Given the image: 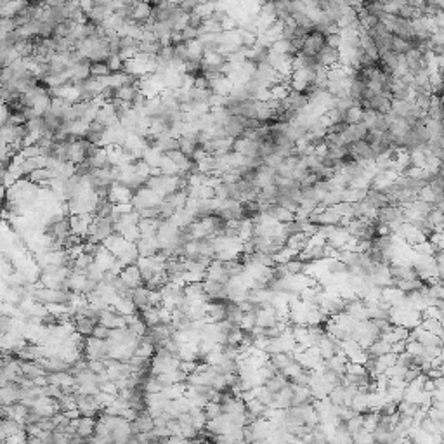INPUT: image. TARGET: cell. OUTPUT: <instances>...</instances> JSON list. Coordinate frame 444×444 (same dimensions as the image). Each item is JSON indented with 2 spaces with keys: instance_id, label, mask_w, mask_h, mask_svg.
Returning a JSON list of instances; mask_svg holds the SVG:
<instances>
[{
  "instance_id": "47",
  "label": "cell",
  "mask_w": 444,
  "mask_h": 444,
  "mask_svg": "<svg viewBox=\"0 0 444 444\" xmlns=\"http://www.w3.org/2000/svg\"><path fill=\"white\" fill-rule=\"evenodd\" d=\"M158 57H162L165 63L170 65L172 59L175 57V46H164V49H162V52L158 54Z\"/></svg>"
},
{
  "instance_id": "10",
  "label": "cell",
  "mask_w": 444,
  "mask_h": 444,
  "mask_svg": "<svg viewBox=\"0 0 444 444\" xmlns=\"http://www.w3.org/2000/svg\"><path fill=\"white\" fill-rule=\"evenodd\" d=\"M130 427H132V434L134 436H139V434H148L153 432L155 429V420L149 417L148 410L139 413V417L136 418L134 421H130Z\"/></svg>"
},
{
  "instance_id": "3",
  "label": "cell",
  "mask_w": 444,
  "mask_h": 444,
  "mask_svg": "<svg viewBox=\"0 0 444 444\" xmlns=\"http://www.w3.org/2000/svg\"><path fill=\"white\" fill-rule=\"evenodd\" d=\"M94 222V215L92 213H82V215H70V229L73 234H78L82 238L89 234L91 224Z\"/></svg>"
},
{
  "instance_id": "21",
  "label": "cell",
  "mask_w": 444,
  "mask_h": 444,
  "mask_svg": "<svg viewBox=\"0 0 444 444\" xmlns=\"http://www.w3.org/2000/svg\"><path fill=\"white\" fill-rule=\"evenodd\" d=\"M95 423H97V420H95V418H87V417L78 418V427H76V434L84 436L85 439H92V437L95 436Z\"/></svg>"
},
{
  "instance_id": "28",
  "label": "cell",
  "mask_w": 444,
  "mask_h": 444,
  "mask_svg": "<svg viewBox=\"0 0 444 444\" xmlns=\"http://www.w3.org/2000/svg\"><path fill=\"white\" fill-rule=\"evenodd\" d=\"M203 413H205L207 420H217V418L224 417V406L219 402H207Z\"/></svg>"
},
{
  "instance_id": "56",
  "label": "cell",
  "mask_w": 444,
  "mask_h": 444,
  "mask_svg": "<svg viewBox=\"0 0 444 444\" xmlns=\"http://www.w3.org/2000/svg\"><path fill=\"white\" fill-rule=\"evenodd\" d=\"M153 434H155L158 439H168V437L172 436L168 427H155V429H153Z\"/></svg>"
},
{
  "instance_id": "57",
  "label": "cell",
  "mask_w": 444,
  "mask_h": 444,
  "mask_svg": "<svg viewBox=\"0 0 444 444\" xmlns=\"http://www.w3.org/2000/svg\"><path fill=\"white\" fill-rule=\"evenodd\" d=\"M97 288H99V283H97V281L87 280V283H85V286H84V290H82V293H84V295H91V293H94Z\"/></svg>"
},
{
  "instance_id": "6",
  "label": "cell",
  "mask_w": 444,
  "mask_h": 444,
  "mask_svg": "<svg viewBox=\"0 0 444 444\" xmlns=\"http://www.w3.org/2000/svg\"><path fill=\"white\" fill-rule=\"evenodd\" d=\"M134 194L136 193L130 191L129 187L122 186V184H113L110 189V194H108V200L117 207V205H123V203H132Z\"/></svg>"
},
{
  "instance_id": "59",
  "label": "cell",
  "mask_w": 444,
  "mask_h": 444,
  "mask_svg": "<svg viewBox=\"0 0 444 444\" xmlns=\"http://www.w3.org/2000/svg\"><path fill=\"white\" fill-rule=\"evenodd\" d=\"M434 175H436L437 181L444 183V164H439V165H437V168L434 170Z\"/></svg>"
},
{
  "instance_id": "46",
  "label": "cell",
  "mask_w": 444,
  "mask_h": 444,
  "mask_svg": "<svg viewBox=\"0 0 444 444\" xmlns=\"http://www.w3.org/2000/svg\"><path fill=\"white\" fill-rule=\"evenodd\" d=\"M241 340H243V330H241V328H236V330H233L231 333L228 335V342H226V344H229V346H239Z\"/></svg>"
},
{
  "instance_id": "16",
  "label": "cell",
  "mask_w": 444,
  "mask_h": 444,
  "mask_svg": "<svg viewBox=\"0 0 444 444\" xmlns=\"http://www.w3.org/2000/svg\"><path fill=\"white\" fill-rule=\"evenodd\" d=\"M23 430H24V425L21 421L7 418V420H2V425H0V437H2V441H5V439H9V437L21 434Z\"/></svg>"
},
{
  "instance_id": "43",
  "label": "cell",
  "mask_w": 444,
  "mask_h": 444,
  "mask_svg": "<svg viewBox=\"0 0 444 444\" xmlns=\"http://www.w3.org/2000/svg\"><path fill=\"white\" fill-rule=\"evenodd\" d=\"M257 327V314L255 312H248V314L243 316V319H241V323H239V328L241 330H254V328Z\"/></svg>"
},
{
  "instance_id": "29",
  "label": "cell",
  "mask_w": 444,
  "mask_h": 444,
  "mask_svg": "<svg viewBox=\"0 0 444 444\" xmlns=\"http://www.w3.org/2000/svg\"><path fill=\"white\" fill-rule=\"evenodd\" d=\"M115 311L120 312L122 316H132V314H137V307L134 305V302L130 299H120L115 304Z\"/></svg>"
},
{
  "instance_id": "22",
  "label": "cell",
  "mask_w": 444,
  "mask_h": 444,
  "mask_svg": "<svg viewBox=\"0 0 444 444\" xmlns=\"http://www.w3.org/2000/svg\"><path fill=\"white\" fill-rule=\"evenodd\" d=\"M187 200H189L187 191H179V189L174 191V193H170V194H167V196L164 198V201H167V203H170L172 207H175V210L186 209Z\"/></svg>"
},
{
  "instance_id": "36",
  "label": "cell",
  "mask_w": 444,
  "mask_h": 444,
  "mask_svg": "<svg viewBox=\"0 0 444 444\" xmlns=\"http://www.w3.org/2000/svg\"><path fill=\"white\" fill-rule=\"evenodd\" d=\"M85 283H87V276H85V274L73 273L71 276H70V290H71L73 293H82Z\"/></svg>"
},
{
  "instance_id": "18",
  "label": "cell",
  "mask_w": 444,
  "mask_h": 444,
  "mask_svg": "<svg viewBox=\"0 0 444 444\" xmlns=\"http://www.w3.org/2000/svg\"><path fill=\"white\" fill-rule=\"evenodd\" d=\"M130 300L134 302V305H136L139 312H142V311H146V309L151 307V302H149V290L146 288V286H139V288L134 290L132 299Z\"/></svg>"
},
{
  "instance_id": "31",
  "label": "cell",
  "mask_w": 444,
  "mask_h": 444,
  "mask_svg": "<svg viewBox=\"0 0 444 444\" xmlns=\"http://www.w3.org/2000/svg\"><path fill=\"white\" fill-rule=\"evenodd\" d=\"M140 318L144 319V323L148 325V328H153V327H156V325L162 323L158 307H149V309H146V311H142L140 312Z\"/></svg>"
},
{
  "instance_id": "17",
  "label": "cell",
  "mask_w": 444,
  "mask_h": 444,
  "mask_svg": "<svg viewBox=\"0 0 444 444\" xmlns=\"http://www.w3.org/2000/svg\"><path fill=\"white\" fill-rule=\"evenodd\" d=\"M26 5L28 2H9V0H2L0 2V16L7 19H14Z\"/></svg>"
},
{
  "instance_id": "39",
  "label": "cell",
  "mask_w": 444,
  "mask_h": 444,
  "mask_svg": "<svg viewBox=\"0 0 444 444\" xmlns=\"http://www.w3.org/2000/svg\"><path fill=\"white\" fill-rule=\"evenodd\" d=\"M361 118H363V110H361L359 106H352L351 110L346 111V115H344V120H346L349 125L361 123Z\"/></svg>"
},
{
  "instance_id": "9",
  "label": "cell",
  "mask_w": 444,
  "mask_h": 444,
  "mask_svg": "<svg viewBox=\"0 0 444 444\" xmlns=\"http://www.w3.org/2000/svg\"><path fill=\"white\" fill-rule=\"evenodd\" d=\"M205 295L209 300L212 302H224L229 300V293H228V286L215 283V281H207L205 280Z\"/></svg>"
},
{
  "instance_id": "7",
  "label": "cell",
  "mask_w": 444,
  "mask_h": 444,
  "mask_svg": "<svg viewBox=\"0 0 444 444\" xmlns=\"http://www.w3.org/2000/svg\"><path fill=\"white\" fill-rule=\"evenodd\" d=\"M316 59H318L319 66L325 70H330L333 68V66H337L338 63H340V49H335V47L328 46L321 50V52L316 56Z\"/></svg>"
},
{
  "instance_id": "49",
  "label": "cell",
  "mask_w": 444,
  "mask_h": 444,
  "mask_svg": "<svg viewBox=\"0 0 444 444\" xmlns=\"http://www.w3.org/2000/svg\"><path fill=\"white\" fill-rule=\"evenodd\" d=\"M183 40H184V44H187V42H193V40H198V37H200V31L198 30H194V28H191V26H187V28H184L183 31Z\"/></svg>"
},
{
  "instance_id": "53",
  "label": "cell",
  "mask_w": 444,
  "mask_h": 444,
  "mask_svg": "<svg viewBox=\"0 0 444 444\" xmlns=\"http://www.w3.org/2000/svg\"><path fill=\"white\" fill-rule=\"evenodd\" d=\"M215 198L217 200H222V201L229 200V186L228 184L222 183L220 186L215 187Z\"/></svg>"
},
{
  "instance_id": "19",
  "label": "cell",
  "mask_w": 444,
  "mask_h": 444,
  "mask_svg": "<svg viewBox=\"0 0 444 444\" xmlns=\"http://www.w3.org/2000/svg\"><path fill=\"white\" fill-rule=\"evenodd\" d=\"M368 127L363 125V123H356V125H349L347 132L344 134V140L346 144H351V142H356V140H363L366 139L368 136Z\"/></svg>"
},
{
  "instance_id": "54",
  "label": "cell",
  "mask_w": 444,
  "mask_h": 444,
  "mask_svg": "<svg viewBox=\"0 0 444 444\" xmlns=\"http://www.w3.org/2000/svg\"><path fill=\"white\" fill-rule=\"evenodd\" d=\"M234 30H238V21L229 14L228 18L222 21V31H234Z\"/></svg>"
},
{
  "instance_id": "35",
  "label": "cell",
  "mask_w": 444,
  "mask_h": 444,
  "mask_svg": "<svg viewBox=\"0 0 444 444\" xmlns=\"http://www.w3.org/2000/svg\"><path fill=\"white\" fill-rule=\"evenodd\" d=\"M167 387H168L167 383L162 382L158 376H153V375L149 376L148 383L144 385V389H146V392H148V394H158V392H164Z\"/></svg>"
},
{
  "instance_id": "32",
  "label": "cell",
  "mask_w": 444,
  "mask_h": 444,
  "mask_svg": "<svg viewBox=\"0 0 444 444\" xmlns=\"http://www.w3.org/2000/svg\"><path fill=\"white\" fill-rule=\"evenodd\" d=\"M327 271L330 274H349V266L338 258H328Z\"/></svg>"
},
{
  "instance_id": "38",
  "label": "cell",
  "mask_w": 444,
  "mask_h": 444,
  "mask_svg": "<svg viewBox=\"0 0 444 444\" xmlns=\"http://www.w3.org/2000/svg\"><path fill=\"white\" fill-rule=\"evenodd\" d=\"M137 94H139L137 87H120L117 91V97L122 99L123 103H130V104H132V101L137 97Z\"/></svg>"
},
{
  "instance_id": "62",
  "label": "cell",
  "mask_w": 444,
  "mask_h": 444,
  "mask_svg": "<svg viewBox=\"0 0 444 444\" xmlns=\"http://www.w3.org/2000/svg\"><path fill=\"white\" fill-rule=\"evenodd\" d=\"M436 209H437V210H439V212H441V213H443V215H444V200H441V201H439V203H437V205H436Z\"/></svg>"
},
{
  "instance_id": "55",
  "label": "cell",
  "mask_w": 444,
  "mask_h": 444,
  "mask_svg": "<svg viewBox=\"0 0 444 444\" xmlns=\"http://www.w3.org/2000/svg\"><path fill=\"white\" fill-rule=\"evenodd\" d=\"M78 392L84 396H95L101 392V389H99V385H80Z\"/></svg>"
},
{
  "instance_id": "48",
  "label": "cell",
  "mask_w": 444,
  "mask_h": 444,
  "mask_svg": "<svg viewBox=\"0 0 444 444\" xmlns=\"http://www.w3.org/2000/svg\"><path fill=\"white\" fill-rule=\"evenodd\" d=\"M349 129V123L347 122H338V123H331L328 127V134H338V136H344Z\"/></svg>"
},
{
  "instance_id": "51",
  "label": "cell",
  "mask_w": 444,
  "mask_h": 444,
  "mask_svg": "<svg viewBox=\"0 0 444 444\" xmlns=\"http://www.w3.org/2000/svg\"><path fill=\"white\" fill-rule=\"evenodd\" d=\"M89 368H91L95 375H103V373L108 372L104 361H89Z\"/></svg>"
},
{
  "instance_id": "8",
  "label": "cell",
  "mask_w": 444,
  "mask_h": 444,
  "mask_svg": "<svg viewBox=\"0 0 444 444\" xmlns=\"http://www.w3.org/2000/svg\"><path fill=\"white\" fill-rule=\"evenodd\" d=\"M205 280L207 281H215V283H220V285H228L229 281H231V278H229L228 273H226L224 262L213 260L212 264L209 266V269H207Z\"/></svg>"
},
{
  "instance_id": "5",
  "label": "cell",
  "mask_w": 444,
  "mask_h": 444,
  "mask_svg": "<svg viewBox=\"0 0 444 444\" xmlns=\"http://www.w3.org/2000/svg\"><path fill=\"white\" fill-rule=\"evenodd\" d=\"M283 104H285L286 110H295V111H299V113H304V111L311 106V101H309V97L304 94V92L290 91L288 95L285 97V101H283Z\"/></svg>"
},
{
  "instance_id": "60",
  "label": "cell",
  "mask_w": 444,
  "mask_h": 444,
  "mask_svg": "<svg viewBox=\"0 0 444 444\" xmlns=\"http://www.w3.org/2000/svg\"><path fill=\"white\" fill-rule=\"evenodd\" d=\"M33 382H35V387H46V385H49V382H47V375L38 376V378H35Z\"/></svg>"
},
{
  "instance_id": "50",
  "label": "cell",
  "mask_w": 444,
  "mask_h": 444,
  "mask_svg": "<svg viewBox=\"0 0 444 444\" xmlns=\"http://www.w3.org/2000/svg\"><path fill=\"white\" fill-rule=\"evenodd\" d=\"M92 337L99 338V340H110L111 330H110V328H106V327H103V325H97V327H95L94 335H92Z\"/></svg>"
},
{
  "instance_id": "20",
  "label": "cell",
  "mask_w": 444,
  "mask_h": 444,
  "mask_svg": "<svg viewBox=\"0 0 444 444\" xmlns=\"http://www.w3.org/2000/svg\"><path fill=\"white\" fill-rule=\"evenodd\" d=\"M366 352H368L370 357H383L392 352V344L385 340V338H380V340L373 342L372 346L366 349Z\"/></svg>"
},
{
  "instance_id": "4",
  "label": "cell",
  "mask_w": 444,
  "mask_h": 444,
  "mask_svg": "<svg viewBox=\"0 0 444 444\" xmlns=\"http://www.w3.org/2000/svg\"><path fill=\"white\" fill-rule=\"evenodd\" d=\"M222 129H224L226 136L231 137V139H241L245 134V129H247V120L241 117H233V115H229L228 120H226L224 125H222Z\"/></svg>"
},
{
  "instance_id": "14",
  "label": "cell",
  "mask_w": 444,
  "mask_h": 444,
  "mask_svg": "<svg viewBox=\"0 0 444 444\" xmlns=\"http://www.w3.org/2000/svg\"><path fill=\"white\" fill-rule=\"evenodd\" d=\"M73 325H75V331H78L80 335H84L85 338L92 337V335H94L95 327H97L92 319H89L87 316H84L82 312L73 318Z\"/></svg>"
},
{
  "instance_id": "24",
  "label": "cell",
  "mask_w": 444,
  "mask_h": 444,
  "mask_svg": "<svg viewBox=\"0 0 444 444\" xmlns=\"http://www.w3.org/2000/svg\"><path fill=\"white\" fill-rule=\"evenodd\" d=\"M113 213H115V205H113V203H111L108 198H101V200L97 201V205H95L94 213H92V215L99 217V219H110Z\"/></svg>"
},
{
  "instance_id": "15",
  "label": "cell",
  "mask_w": 444,
  "mask_h": 444,
  "mask_svg": "<svg viewBox=\"0 0 444 444\" xmlns=\"http://www.w3.org/2000/svg\"><path fill=\"white\" fill-rule=\"evenodd\" d=\"M125 318H127V328H129L137 338L146 337V333H148V325L144 323V319L140 318V312L132 314V316H125Z\"/></svg>"
},
{
  "instance_id": "37",
  "label": "cell",
  "mask_w": 444,
  "mask_h": 444,
  "mask_svg": "<svg viewBox=\"0 0 444 444\" xmlns=\"http://www.w3.org/2000/svg\"><path fill=\"white\" fill-rule=\"evenodd\" d=\"M162 49H164V46H162L160 40H155V42H140L139 44V52L149 54V56H158V54L162 52Z\"/></svg>"
},
{
  "instance_id": "23",
  "label": "cell",
  "mask_w": 444,
  "mask_h": 444,
  "mask_svg": "<svg viewBox=\"0 0 444 444\" xmlns=\"http://www.w3.org/2000/svg\"><path fill=\"white\" fill-rule=\"evenodd\" d=\"M156 352V346L149 342L148 337H142L139 338V344L136 347V356L139 357H146V359H153Z\"/></svg>"
},
{
  "instance_id": "1",
  "label": "cell",
  "mask_w": 444,
  "mask_h": 444,
  "mask_svg": "<svg viewBox=\"0 0 444 444\" xmlns=\"http://www.w3.org/2000/svg\"><path fill=\"white\" fill-rule=\"evenodd\" d=\"M327 47V35L321 33L319 30L312 28L307 33V37L304 38V47H302V56L316 57L323 49Z\"/></svg>"
},
{
  "instance_id": "25",
  "label": "cell",
  "mask_w": 444,
  "mask_h": 444,
  "mask_svg": "<svg viewBox=\"0 0 444 444\" xmlns=\"http://www.w3.org/2000/svg\"><path fill=\"white\" fill-rule=\"evenodd\" d=\"M19 363H21V370H23V375L26 376V378L35 380V378H38V376L47 375L46 370L40 368L35 361H19Z\"/></svg>"
},
{
  "instance_id": "34",
  "label": "cell",
  "mask_w": 444,
  "mask_h": 444,
  "mask_svg": "<svg viewBox=\"0 0 444 444\" xmlns=\"http://www.w3.org/2000/svg\"><path fill=\"white\" fill-rule=\"evenodd\" d=\"M76 378V385H97V375H95L94 372H92L91 368L84 370V372L80 373V375L75 376Z\"/></svg>"
},
{
  "instance_id": "42",
  "label": "cell",
  "mask_w": 444,
  "mask_h": 444,
  "mask_svg": "<svg viewBox=\"0 0 444 444\" xmlns=\"http://www.w3.org/2000/svg\"><path fill=\"white\" fill-rule=\"evenodd\" d=\"M91 71H92V76H97V78H106V76L113 75L110 66H108L106 63H95V65H92Z\"/></svg>"
},
{
  "instance_id": "63",
  "label": "cell",
  "mask_w": 444,
  "mask_h": 444,
  "mask_svg": "<svg viewBox=\"0 0 444 444\" xmlns=\"http://www.w3.org/2000/svg\"><path fill=\"white\" fill-rule=\"evenodd\" d=\"M201 444H217V441L215 439H203Z\"/></svg>"
},
{
  "instance_id": "11",
  "label": "cell",
  "mask_w": 444,
  "mask_h": 444,
  "mask_svg": "<svg viewBox=\"0 0 444 444\" xmlns=\"http://www.w3.org/2000/svg\"><path fill=\"white\" fill-rule=\"evenodd\" d=\"M120 276H122V280L125 281L132 290L139 288V286H144V280H142V274H140V269L137 267V264L125 267Z\"/></svg>"
},
{
  "instance_id": "26",
  "label": "cell",
  "mask_w": 444,
  "mask_h": 444,
  "mask_svg": "<svg viewBox=\"0 0 444 444\" xmlns=\"http://www.w3.org/2000/svg\"><path fill=\"white\" fill-rule=\"evenodd\" d=\"M269 361L273 363L274 366H276L278 370H280V372H283L286 366L292 365L293 361H295V356H293L292 352H278V354L269 356Z\"/></svg>"
},
{
  "instance_id": "61",
  "label": "cell",
  "mask_w": 444,
  "mask_h": 444,
  "mask_svg": "<svg viewBox=\"0 0 444 444\" xmlns=\"http://www.w3.org/2000/svg\"><path fill=\"white\" fill-rule=\"evenodd\" d=\"M26 444H44V441L40 439V437H37V436H28Z\"/></svg>"
},
{
  "instance_id": "40",
  "label": "cell",
  "mask_w": 444,
  "mask_h": 444,
  "mask_svg": "<svg viewBox=\"0 0 444 444\" xmlns=\"http://www.w3.org/2000/svg\"><path fill=\"white\" fill-rule=\"evenodd\" d=\"M104 271L101 269V267L95 264V262H92L91 266H89L87 273H85V276H87V280H92V281H97V283H103L104 280Z\"/></svg>"
},
{
  "instance_id": "13",
  "label": "cell",
  "mask_w": 444,
  "mask_h": 444,
  "mask_svg": "<svg viewBox=\"0 0 444 444\" xmlns=\"http://www.w3.org/2000/svg\"><path fill=\"white\" fill-rule=\"evenodd\" d=\"M363 201H365L370 209L376 210V212H378L382 207L389 205L387 194H385V191H380V189H368V193H366V196Z\"/></svg>"
},
{
  "instance_id": "45",
  "label": "cell",
  "mask_w": 444,
  "mask_h": 444,
  "mask_svg": "<svg viewBox=\"0 0 444 444\" xmlns=\"http://www.w3.org/2000/svg\"><path fill=\"white\" fill-rule=\"evenodd\" d=\"M106 65L110 66L111 73H123V61L120 59V56H115V57H110L106 61Z\"/></svg>"
},
{
  "instance_id": "2",
  "label": "cell",
  "mask_w": 444,
  "mask_h": 444,
  "mask_svg": "<svg viewBox=\"0 0 444 444\" xmlns=\"http://www.w3.org/2000/svg\"><path fill=\"white\" fill-rule=\"evenodd\" d=\"M264 215L273 219L276 224H288V222L295 220V213L290 212V210L285 209V207L278 205V203L264 207Z\"/></svg>"
},
{
  "instance_id": "52",
  "label": "cell",
  "mask_w": 444,
  "mask_h": 444,
  "mask_svg": "<svg viewBox=\"0 0 444 444\" xmlns=\"http://www.w3.org/2000/svg\"><path fill=\"white\" fill-rule=\"evenodd\" d=\"M203 23H205V19L201 18V16L198 14L196 11L191 12V14H189V26L191 28H194V30H200V28L203 26Z\"/></svg>"
},
{
  "instance_id": "41",
  "label": "cell",
  "mask_w": 444,
  "mask_h": 444,
  "mask_svg": "<svg viewBox=\"0 0 444 444\" xmlns=\"http://www.w3.org/2000/svg\"><path fill=\"white\" fill-rule=\"evenodd\" d=\"M14 328H16V319L14 318H11V316H7V314L0 316V333L7 335V333H11Z\"/></svg>"
},
{
  "instance_id": "58",
  "label": "cell",
  "mask_w": 444,
  "mask_h": 444,
  "mask_svg": "<svg viewBox=\"0 0 444 444\" xmlns=\"http://www.w3.org/2000/svg\"><path fill=\"white\" fill-rule=\"evenodd\" d=\"M80 9H82L85 14H89V12L94 9V2H91V0H84V2H80Z\"/></svg>"
},
{
  "instance_id": "33",
  "label": "cell",
  "mask_w": 444,
  "mask_h": 444,
  "mask_svg": "<svg viewBox=\"0 0 444 444\" xmlns=\"http://www.w3.org/2000/svg\"><path fill=\"white\" fill-rule=\"evenodd\" d=\"M11 408V418L12 420H18L23 423V420L28 417V413H30V408L26 406V404H23V402H14Z\"/></svg>"
},
{
  "instance_id": "30",
  "label": "cell",
  "mask_w": 444,
  "mask_h": 444,
  "mask_svg": "<svg viewBox=\"0 0 444 444\" xmlns=\"http://www.w3.org/2000/svg\"><path fill=\"white\" fill-rule=\"evenodd\" d=\"M94 260H95V258L92 257V255H89V254L78 255V257L75 258V269H73V273L85 274V273H87V269H89V266H91Z\"/></svg>"
},
{
  "instance_id": "27",
  "label": "cell",
  "mask_w": 444,
  "mask_h": 444,
  "mask_svg": "<svg viewBox=\"0 0 444 444\" xmlns=\"http://www.w3.org/2000/svg\"><path fill=\"white\" fill-rule=\"evenodd\" d=\"M191 103L194 106H201V104H209L210 97H212V91H205V89H191Z\"/></svg>"
},
{
  "instance_id": "44",
  "label": "cell",
  "mask_w": 444,
  "mask_h": 444,
  "mask_svg": "<svg viewBox=\"0 0 444 444\" xmlns=\"http://www.w3.org/2000/svg\"><path fill=\"white\" fill-rule=\"evenodd\" d=\"M95 399H97V402L103 406V410H106V408H110L111 404H113L115 401H117V396H111V394H106V392H99V394H95Z\"/></svg>"
},
{
  "instance_id": "12",
  "label": "cell",
  "mask_w": 444,
  "mask_h": 444,
  "mask_svg": "<svg viewBox=\"0 0 444 444\" xmlns=\"http://www.w3.org/2000/svg\"><path fill=\"white\" fill-rule=\"evenodd\" d=\"M132 5H134V16H132V19L136 21L137 24L144 26V24L148 23L149 19L153 18V7H151V4H148V2H132Z\"/></svg>"
}]
</instances>
